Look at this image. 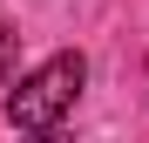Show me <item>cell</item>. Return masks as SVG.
<instances>
[{
	"label": "cell",
	"instance_id": "1",
	"mask_svg": "<svg viewBox=\"0 0 149 143\" xmlns=\"http://www.w3.org/2000/svg\"><path fill=\"white\" fill-rule=\"evenodd\" d=\"M81 82H88V61H81V55H47L34 75L7 82V123H14V130H27V136L61 130V116L74 109Z\"/></svg>",
	"mask_w": 149,
	"mask_h": 143
},
{
	"label": "cell",
	"instance_id": "2",
	"mask_svg": "<svg viewBox=\"0 0 149 143\" xmlns=\"http://www.w3.org/2000/svg\"><path fill=\"white\" fill-rule=\"evenodd\" d=\"M14 41H20L14 27H0V89H7V82H14Z\"/></svg>",
	"mask_w": 149,
	"mask_h": 143
}]
</instances>
